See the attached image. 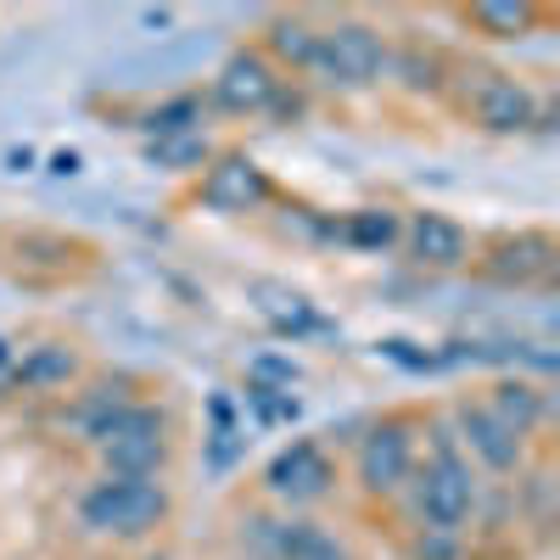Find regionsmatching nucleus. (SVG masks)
I'll return each instance as SVG.
<instances>
[{
	"label": "nucleus",
	"instance_id": "nucleus-15",
	"mask_svg": "<svg viewBox=\"0 0 560 560\" xmlns=\"http://www.w3.org/2000/svg\"><path fill=\"white\" fill-rule=\"evenodd\" d=\"M258 527H264V544L275 560H348V549L314 522H280V527L258 522Z\"/></svg>",
	"mask_w": 560,
	"mask_h": 560
},
{
	"label": "nucleus",
	"instance_id": "nucleus-1",
	"mask_svg": "<svg viewBox=\"0 0 560 560\" xmlns=\"http://www.w3.org/2000/svg\"><path fill=\"white\" fill-rule=\"evenodd\" d=\"M168 504L158 477H102L79 493V527L102 538H147L168 522Z\"/></svg>",
	"mask_w": 560,
	"mask_h": 560
},
{
	"label": "nucleus",
	"instance_id": "nucleus-21",
	"mask_svg": "<svg viewBox=\"0 0 560 560\" xmlns=\"http://www.w3.org/2000/svg\"><path fill=\"white\" fill-rule=\"evenodd\" d=\"M465 18H471L482 34H493V39H516V34H527L538 23V7H527V0H482V7H471Z\"/></svg>",
	"mask_w": 560,
	"mask_h": 560
},
{
	"label": "nucleus",
	"instance_id": "nucleus-29",
	"mask_svg": "<svg viewBox=\"0 0 560 560\" xmlns=\"http://www.w3.org/2000/svg\"><path fill=\"white\" fill-rule=\"evenodd\" d=\"M0 370H12V348L7 342H0Z\"/></svg>",
	"mask_w": 560,
	"mask_h": 560
},
{
	"label": "nucleus",
	"instance_id": "nucleus-19",
	"mask_svg": "<svg viewBox=\"0 0 560 560\" xmlns=\"http://www.w3.org/2000/svg\"><path fill=\"white\" fill-rule=\"evenodd\" d=\"M147 163L163 168V174H191V168H208L213 163V147H208V135L191 129V135H163L147 147Z\"/></svg>",
	"mask_w": 560,
	"mask_h": 560
},
{
	"label": "nucleus",
	"instance_id": "nucleus-25",
	"mask_svg": "<svg viewBox=\"0 0 560 560\" xmlns=\"http://www.w3.org/2000/svg\"><path fill=\"white\" fill-rule=\"evenodd\" d=\"M253 376H258V382H280V393H287V387L298 382V364H292V359H258Z\"/></svg>",
	"mask_w": 560,
	"mask_h": 560
},
{
	"label": "nucleus",
	"instance_id": "nucleus-5",
	"mask_svg": "<svg viewBox=\"0 0 560 560\" xmlns=\"http://www.w3.org/2000/svg\"><path fill=\"white\" fill-rule=\"evenodd\" d=\"M465 113L488 135H516V129L538 124V96L516 73H477L465 84Z\"/></svg>",
	"mask_w": 560,
	"mask_h": 560
},
{
	"label": "nucleus",
	"instance_id": "nucleus-12",
	"mask_svg": "<svg viewBox=\"0 0 560 560\" xmlns=\"http://www.w3.org/2000/svg\"><path fill=\"white\" fill-rule=\"evenodd\" d=\"M459 432H465V448H471V454L488 465V471H499V477L522 471V438L510 432L488 404H471V398H465V404H459Z\"/></svg>",
	"mask_w": 560,
	"mask_h": 560
},
{
	"label": "nucleus",
	"instance_id": "nucleus-17",
	"mask_svg": "<svg viewBox=\"0 0 560 560\" xmlns=\"http://www.w3.org/2000/svg\"><path fill=\"white\" fill-rule=\"evenodd\" d=\"M280 73H308V62L319 57V28L308 18H275L269 23V51H264Z\"/></svg>",
	"mask_w": 560,
	"mask_h": 560
},
{
	"label": "nucleus",
	"instance_id": "nucleus-20",
	"mask_svg": "<svg viewBox=\"0 0 560 560\" xmlns=\"http://www.w3.org/2000/svg\"><path fill=\"white\" fill-rule=\"evenodd\" d=\"M79 376V359L68 353V348H34L23 364H18V382L23 387H34V393H57V387H68Z\"/></svg>",
	"mask_w": 560,
	"mask_h": 560
},
{
	"label": "nucleus",
	"instance_id": "nucleus-26",
	"mask_svg": "<svg viewBox=\"0 0 560 560\" xmlns=\"http://www.w3.org/2000/svg\"><path fill=\"white\" fill-rule=\"evenodd\" d=\"M454 555H459V538H448V533H432V544L415 549V560H454Z\"/></svg>",
	"mask_w": 560,
	"mask_h": 560
},
{
	"label": "nucleus",
	"instance_id": "nucleus-7",
	"mask_svg": "<svg viewBox=\"0 0 560 560\" xmlns=\"http://www.w3.org/2000/svg\"><path fill=\"white\" fill-rule=\"evenodd\" d=\"M409 477H415V438H409V420H382V427L359 443V482H364V493L393 499Z\"/></svg>",
	"mask_w": 560,
	"mask_h": 560
},
{
	"label": "nucleus",
	"instance_id": "nucleus-10",
	"mask_svg": "<svg viewBox=\"0 0 560 560\" xmlns=\"http://www.w3.org/2000/svg\"><path fill=\"white\" fill-rule=\"evenodd\" d=\"M331 482H337L331 459H325V448L308 443V438L292 443V448H280V454L269 459V471H264V488H269V499H280V504H314V499L331 493Z\"/></svg>",
	"mask_w": 560,
	"mask_h": 560
},
{
	"label": "nucleus",
	"instance_id": "nucleus-28",
	"mask_svg": "<svg viewBox=\"0 0 560 560\" xmlns=\"http://www.w3.org/2000/svg\"><path fill=\"white\" fill-rule=\"evenodd\" d=\"M140 23H147V28H168V23H174V12H140Z\"/></svg>",
	"mask_w": 560,
	"mask_h": 560
},
{
	"label": "nucleus",
	"instance_id": "nucleus-4",
	"mask_svg": "<svg viewBox=\"0 0 560 560\" xmlns=\"http://www.w3.org/2000/svg\"><path fill=\"white\" fill-rule=\"evenodd\" d=\"M96 459L107 477H158L168 465V420L152 404H124L113 415L107 438L96 443Z\"/></svg>",
	"mask_w": 560,
	"mask_h": 560
},
{
	"label": "nucleus",
	"instance_id": "nucleus-11",
	"mask_svg": "<svg viewBox=\"0 0 560 560\" xmlns=\"http://www.w3.org/2000/svg\"><path fill=\"white\" fill-rule=\"evenodd\" d=\"M482 275L499 280V287H538V280L555 275V236L549 230H516L488 247Z\"/></svg>",
	"mask_w": 560,
	"mask_h": 560
},
{
	"label": "nucleus",
	"instance_id": "nucleus-22",
	"mask_svg": "<svg viewBox=\"0 0 560 560\" xmlns=\"http://www.w3.org/2000/svg\"><path fill=\"white\" fill-rule=\"evenodd\" d=\"M197 124H202V96H197V90H185V96H168V102H158V107L147 113L152 140H163V135H191Z\"/></svg>",
	"mask_w": 560,
	"mask_h": 560
},
{
	"label": "nucleus",
	"instance_id": "nucleus-13",
	"mask_svg": "<svg viewBox=\"0 0 560 560\" xmlns=\"http://www.w3.org/2000/svg\"><path fill=\"white\" fill-rule=\"evenodd\" d=\"M331 242L353 253H393L404 242V219L398 208H353L342 224H331Z\"/></svg>",
	"mask_w": 560,
	"mask_h": 560
},
{
	"label": "nucleus",
	"instance_id": "nucleus-24",
	"mask_svg": "<svg viewBox=\"0 0 560 560\" xmlns=\"http://www.w3.org/2000/svg\"><path fill=\"white\" fill-rule=\"evenodd\" d=\"M382 353H387V359H398L404 370H438V364H443L438 353H415V342H398V337H393V342H382Z\"/></svg>",
	"mask_w": 560,
	"mask_h": 560
},
{
	"label": "nucleus",
	"instance_id": "nucleus-27",
	"mask_svg": "<svg viewBox=\"0 0 560 560\" xmlns=\"http://www.w3.org/2000/svg\"><path fill=\"white\" fill-rule=\"evenodd\" d=\"M51 174H79V152H57L51 158Z\"/></svg>",
	"mask_w": 560,
	"mask_h": 560
},
{
	"label": "nucleus",
	"instance_id": "nucleus-8",
	"mask_svg": "<svg viewBox=\"0 0 560 560\" xmlns=\"http://www.w3.org/2000/svg\"><path fill=\"white\" fill-rule=\"evenodd\" d=\"M404 253H409L415 269H438V275L465 269L471 264V230H465L459 219H448V213L420 208V213L404 219Z\"/></svg>",
	"mask_w": 560,
	"mask_h": 560
},
{
	"label": "nucleus",
	"instance_id": "nucleus-16",
	"mask_svg": "<svg viewBox=\"0 0 560 560\" xmlns=\"http://www.w3.org/2000/svg\"><path fill=\"white\" fill-rule=\"evenodd\" d=\"M488 409H493L516 438H533L544 420H549V393H544L538 382H522V376H516V382H499V387H493Z\"/></svg>",
	"mask_w": 560,
	"mask_h": 560
},
{
	"label": "nucleus",
	"instance_id": "nucleus-2",
	"mask_svg": "<svg viewBox=\"0 0 560 560\" xmlns=\"http://www.w3.org/2000/svg\"><path fill=\"white\" fill-rule=\"evenodd\" d=\"M308 73H319V84H331V90L382 84L393 73V45L376 23L342 18L337 28H319V57L308 62Z\"/></svg>",
	"mask_w": 560,
	"mask_h": 560
},
{
	"label": "nucleus",
	"instance_id": "nucleus-9",
	"mask_svg": "<svg viewBox=\"0 0 560 560\" xmlns=\"http://www.w3.org/2000/svg\"><path fill=\"white\" fill-rule=\"evenodd\" d=\"M197 197H202L208 213H258L269 202V174L247 152H224V158L208 163Z\"/></svg>",
	"mask_w": 560,
	"mask_h": 560
},
{
	"label": "nucleus",
	"instance_id": "nucleus-23",
	"mask_svg": "<svg viewBox=\"0 0 560 560\" xmlns=\"http://www.w3.org/2000/svg\"><path fill=\"white\" fill-rule=\"evenodd\" d=\"M393 73H398L409 90H443V62H438V57H420L415 45H409L404 57H393Z\"/></svg>",
	"mask_w": 560,
	"mask_h": 560
},
{
	"label": "nucleus",
	"instance_id": "nucleus-14",
	"mask_svg": "<svg viewBox=\"0 0 560 560\" xmlns=\"http://www.w3.org/2000/svg\"><path fill=\"white\" fill-rule=\"evenodd\" d=\"M247 298L269 314V325L275 331H287V337H308V331H325V319L308 308V298L303 292H292V287H280V280H253L247 287Z\"/></svg>",
	"mask_w": 560,
	"mask_h": 560
},
{
	"label": "nucleus",
	"instance_id": "nucleus-3",
	"mask_svg": "<svg viewBox=\"0 0 560 560\" xmlns=\"http://www.w3.org/2000/svg\"><path fill=\"white\" fill-rule=\"evenodd\" d=\"M409 482H415V510L427 522V533L459 538V527L477 516V471L465 465L459 448H432V459Z\"/></svg>",
	"mask_w": 560,
	"mask_h": 560
},
{
	"label": "nucleus",
	"instance_id": "nucleus-18",
	"mask_svg": "<svg viewBox=\"0 0 560 560\" xmlns=\"http://www.w3.org/2000/svg\"><path fill=\"white\" fill-rule=\"evenodd\" d=\"M124 404H135L124 387H102V393H90V398H79L68 415H62V432H73L79 443H90L96 448L102 438H107V427H113V415L124 409Z\"/></svg>",
	"mask_w": 560,
	"mask_h": 560
},
{
	"label": "nucleus",
	"instance_id": "nucleus-6",
	"mask_svg": "<svg viewBox=\"0 0 560 560\" xmlns=\"http://www.w3.org/2000/svg\"><path fill=\"white\" fill-rule=\"evenodd\" d=\"M287 90V73H280L264 51H236L219 73H213V107H224V113H236V118H247V113H269L275 107V96Z\"/></svg>",
	"mask_w": 560,
	"mask_h": 560
}]
</instances>
